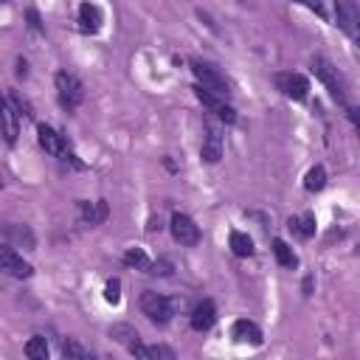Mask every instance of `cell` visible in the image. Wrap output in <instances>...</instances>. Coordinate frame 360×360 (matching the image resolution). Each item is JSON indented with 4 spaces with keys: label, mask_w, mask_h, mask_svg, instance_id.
<instances>
[{
    "label": "cell",
    "mask_w": 360,
    "mask_h": 360,
    "mask_svg": "<svg viewBox=\"0 0 360 360\" xmlns=\"http://www.w3.org/2000/svg\"><path fill=\"white\" fill-rule=\"evenodd\" d=\"M141 312L152 321V323H158V326H166L169 321H172V315H174V307H172V301L166 298V295H160V292H152V290H146V292H141Z\"/></svg>",
    "instance_id": "1"
},
{
    "label": "cell",
    "mask_w": 360,
    "mask_h": 360,
    "mask_svg": "<svg viewBox=\"0 0 360 360\" xmlns=\"http://www.w3.org/2000/svg\"><path fill=\"white\" fill-rule=\"evenodd\" d=\"M53 84H56V96H59L62 107L76 110V107L82 104V98H84V87H82V82H79L73 73L59 70V73L53 76Z\"/></svg>",
    "instance_id": "2"
},
{
    "label": "cell",
    "mask_w": 360,
    "mask_h": 360,
    "mask_svg": "<svg viewBox=\"0 0 360 360\" xmlns=\"http://www.w3.org/2000/svg\"><path fill=\"white\" fill-rule=\"evenodd\" d=\"M191 73L197 76L200 87H205V90H211V93H217V96H228V93H231L228 79H225L214 65L200 62V59H191Z\"/></svg>",
    "instance_id": "3"
},
{
    "label": "cell",
    "mask_w": 360,
    "mask_h": 360,
    "mask_svg": "<svg viewBox=\"0 0 360 360\" xmlns=\"http://www.w3.org/2000/svg\"><path fill=\"white\" fill-rule=\"evenodd\" d=\"M172 236H174V242H180V245H186V248H194L197 242H200V225L188 217V214H172Z\"/></svg>",
    "instance_id": "4"
},
{
    "label": "cell",
    "mask_w": 360,
    "mask_h": 360,
    "mask_svg": "<svg viewBox=\"0 0 360 360\" xmlns=\"http://www.w3.org/2000/svg\"><path fill=\"white\" fill-rule=\"evenodd\" d=\"M312 70H315V76L326 84V90H329V96L332 98H338L340 104H346V93H343V84H340V79H338V70L323 59V56H315L312 59Z\"/></svg>",
    "instance_id": "5"
},
{
    "label": "cell",
    "mask_w": 360,
    "mask_h": 360,
    "mask_svg": "<svg viewBox=\"0 0 360 360\" xmlns=\"http://www.w3.org/2000/svg\"><path fill=\"white\" fill-rule=\"evenodd\" d=\"M276 87H278L287 98H292V101H304V98L309 96V82H307V76L292 73V70L276 73Z\"/></svg>",
    "instance_id": "6"
},
{
    "label": "cell",
    "mask_w": 360,
    "mask_h": 360,
    "mask_svg": "<svg viewBox=\"0 0 360 360\" xmlns=\"http://www.w3.org/2000/svg\"><path fill=\"white\" fill-rule=\"evenodd\" d=\"M0 135L8 146H14L17 135H20V115H17L8 96H0Z\"/></svg>",
    "instance_id": "7"
},
{
    "label": "cell",
    "mask_w": 360,
    "mask_h": 360,
    "mask_svg": "<svg viewBox=\"0 0 360 360\" xmlns=\"http://www.w3.org/2000/svg\"><path fill=\"white\" fill-rule=\"evenodd\" d=\"M0 270L8 273V276H14V278H28L34 273V267L14 248H8V245H0Z\"/></svg>",
    "instance_id": "8"
},
{
    "label": "cell",
    "mask_w": 360,
    "mask_h": 360,
    "mask_svg": "<svg viewBox=\"0 0 360 360\" xmlns=\"http://www.w3.org/2000/svg\"><path fill=\"white\" fill-rule=\"evenodd\" d=\"M200 158L205 163H219L222 158V132L217 124H205V138H202V146H200Z\"/></svg>",
    "instance_id": "9"
},
{
    "label": "cell",
    "mask_w": 360,
    "mask_h": 360,
    "mask_svg": "<svg viewBox=\"0 0 360 360\" xmlns=\"http://www.w3.org/2000/svg\"><path fill=\"white\" fill-rule=\"evenodd\" d=\"M335 17H338V25L352 39H357V6H354V0H335Z\"/></svg>",
    "instance_id": "10"
},
{
    "label": "cell",
    "mask_w": 360,
    "mask_h": 360,
    "mask_svg": "<svg viewBox=\"0 0 360 360\" xmlns=\"http://www.w3.org/2000/svg\"><path fill=\"white\" fill-rule=\"evenodd\" d=\"M231 338L236 340V343H248V346H262V329L253 323V321H248V318H239V321H233V326H231Z\"/></svg>",
    "instance_id": "11"
},
{
    "label": "cell",
    "mask_w": 360,
    "mask_h": 360,
    "mask_svg": "<svg viewBox=\"0 0 360 360\" xmlns=\"http://www.w3.org/2000/svg\"><path fill=\"white\" fill-rule=\"evenodd\" d=\"M217 321V307L214 301H200L194 309H191V329L194 332H208Z\"/></svg>",
    "instance_id": "12"
},
{
    "label": "cell",
    "mask_w": 360,
    "mask_h": 360,
    "mask_svg": "<svg viewBox=\"0 0 360 360\" xmlns=\"http://www.w3.org/2000/svg\"><path fill=\"white\" fill-rule=\"evenodd\" d=\"M101 22H104L101 8H98L96 3H90V0H84V3L79 6V25H82V31L96 34V31L101 28Z\"/></svg>",
    "instance_id": "13"
},
{
    "label": "cell",
    "mask_w": 360,
    "mask_h": 360,
    "mask_svg": "<svg viewBox=\"0 0 360 360\" xmlns=\"http://www.w3.org/2000/svg\"><path fill=\"white\" fill-rule=\"evenodd\" d=\"M79 214H82V219H84L87 225H101V222L110 217V208H107L104 200H96V202L79 200Z\"/></svg>",
    "instance_id": "14"
},
{
    "label": "cell",
    "mask_w": 360,
    "mask_h": 360,
    "mask_svg": "<svg viewBox=\"0 0 360 360\" xmlns=\"http://www.w3.org/2000/svg\"><path fill=\"white\" fill-rule=\"evenodd\" d=\"M37 138H39V146H42L48 155H62V152H65V141H62V135H59L53 127L39 124V127H37Z\"/></svg>",
    "instance_id": "15"
},
{
    "label": "cell",
    "mask_w": 360,
    "mask_h": 360,
    "mask_svg": "<svg viewBox=\"0 0 360 360\" xmlns=\"http://www.w3.org/2000/svg\"><path fill=\"white\" fill-rule=\"evenodd\" d=\"M3 233H6V239H8V242L22 245L25 250H34V245H37V239H34V233H31V228H28V225L11 222V225H6V228H3Z\"/></svg>",
    "instance_id": "16"
},
{
    "label": "cell",
    "mask_w": 360,
    "mask_h": 360,
    "mask_svg": "<svg viewBox=\"0 0 360 360\" xmlns=\"http://www.w3.org/2000/svg\"><path fill=\"white\" fill-rule=\"evenodd\" d=\"M110 338L115 340V343H121V346H135L138 340H141V335H138V329L135 326H129V323H112L110 326Z\"/></svg>",
    "instance_id": "17"
},
{
    "label": "cell",
    "mask_w": 360,
    "mask_h": 360,
    "mask_svg": "<svg viewBox=\"0 0 360 360\" xmlns=\"http://www.w3.org/2000/svg\"><path fill=\"white\" fill-rule=\"evenodd\" d=\"M273 256H276V259H278V264H281V267H287V270L298 267V256L292 253V248H290L284 239H273Z\"/></svg>",
    "instance_id": "18"
},
{
    "label": "cell",
    "mask_w": 360,
    "mask_h": 360,
    "mask_svg": "<svg viewBox=\"0 0 360 360\" xmlns=\"http://www.w3.org/2000/svg\"><path fill=\"white\" fill-rule=\"evenodd\" d=\"M231 250L236 253V256H242V259H248V256H253V239L248 236V233H242V231H231Z\"/></svg>",
    "instance_id": "19"
},
{
    "label": "cell",
    "mask_w": 360,
    "mask_h": 360,
    "mask_svg": "<svg viewBox=\"0 0 360 360\" xmlns=\"http://www.w3.org/2000/svg\"><path fill=\"white\" fill-rule=\"evenodd\" d=\"M290 231H295L301 239H309L312 233H315V217L312 214H304L301 219H295V217H290Z\"/></svg>",
    "instance_id": "20"
},
{
    "label": "cell",
    "mask_w": 360,
    "mask_h": 360,
    "mask_svg": "<svg viewBox=\"0 0 360 360\" xmlns=\"http://www.w3.org/2000/svg\"><path fill=\"white\" fill-rule=\"evenodd\" d=\"M25 354H28L31 360H48V340H45L42 335L28 338V343H25Z\"/></svg>",
    "instance_id": "21"
},
{
    "label": "cell",
    "mask_w": 360,
    "mask_h": 360,
    "mask_svg": "<svg viewBox=\"0 0 360 360\" xmlns=\"http://www.w3.org/2000/svg\"><path fill=\"white\" fill-rule=\"evenodd\" d=\"M124 264L146 273V270H149V256L143 253V248H129V250L124 253Z\"/></svg>",
    "instance_id": "22"
},
{
    "label": "cell",
    "mask_w": 360,
    "mask_h": 360,
    "mask_svg": "<svg viewBox=\"0 0 360 360\" xmlns=\"http://www.w3.org/2000/svg\"><path fill=\"white\" fill-rule=\"evenodd\" d=\"M304 186H307V191H321V188L326 186V172H323V166H312V169L307 172V177H304Z\"/></svg>",
    "instance_id": "23"
},
{
    "label": "cell",
    "mask_w": 360,
    "mask_h": 360,
    "mask_svg": "<svg viewBox=\"0 0 360 360\" xmlns=\"http://www.w3.org/2000/svg\"><path fill=\"white\" fill-rule=\"evenodd\" d=\"M194 96H197V98H200V101H202L208 110H214V112H219V107L225 104V101H222V96H217V93L205 90V87H200V84L194 87Z\"/></svg>",
    "instance_id": "24"
},
{
    "label": "cell",
    "mask_w": 360,
    "mask_h": 360,
    "mask_svg": "<svg viewBox=\"0 0 360 360\" xmlns=\"http://www.w3.org/2000/svg\"><path fill=\"white\" fill-rule=\"evenodd\" d=\"M62 354H65V357H79V360H87V357H90V349H84L82 343H76L73 338H68V340L62 343Z\"/></svg>",
    "instance_id": "25"
},
{
    "label": "cell",
    "mask_w": 360,
    "mask_h": 360,
    "mask_svg": "<svg viewBox=\"0 0 360 360\" xmlns=\"http://www.w3.org/2000/svg\"><path fill=\"white\" fill-rule=\"evenodd\" d=\"M104 301H107V304H118V301H121V281H118V278H110V281L104 284Z\"/></svg>",
    "instance_id": "26"
},
{
    "label": "cell",
    "mask_w": 360,
    "mask_h": 360,
    "mask_svg": "<svg viewBox=\"0 0 360 360\" xmlns=\"http://www.w3.org/2000/svg\"><path fill=\"white\" fill-rule=\"evenodd\" d=\"M172 270H174V264L169 262V259H158V262H149V276H172Z\"/></svg>",
    "instance_id": "27"
},
{
    "label": "cell",
    "mask_w": 360,
    "mask_h": 360,
    "mask_svg": "<svg viewBox=\"0 0 360 360\" xmlns=\"http://www.w3.org/2000/svg\"><path fill=\"white\" fill-rule=\"evenodd\" d=\"M152 357H166V360H174V349H169V346H146L143 360H152Z\"/></svg>",
    "instance_id": "28"
},
{
    "label": "cell",
    "mask_w": 360,
    "mask_h": 360,
    "mask_svg": "<svg viewBox=\"0 0 360 360\" xmlns=\"http://www.w3.org/2000/svg\"><path fill=\"white\" fill-rule=\"evenodd\" d=\"M8 98H11V104H14V110H25V115H31V104L17 93V90H11L8 93Z\"/></svg>",
    "instance_id": "29"
},
{
    "label": "cell",
    "mask_w": 360,
    "mask_h": 360,
    "mask_svg": "<svg viewBox=\"0 0 360 360\" xmlns=\"http://www.w3.org/2000/svg\"><path fill=\"white\" fill-rule=\"evenodd\" d=\"M25 17H28V25H31L34 31H42V22H39V14H37L34 8H28V11H25Z\"/></svg>",
    "instance_id": "30"
},
{
    "label": "cell",
    "mask_w": 360,
    "mask_h": 360,
    "mask_svg": "<svg viewBox=\"0 0 360 360\" xmlns=\"http://www.w3.org/2000/svg\"><path fill=\"white\" fill-rule=\"evenodd\" d=\"M17 76H25V62L22 59H17Z\"/></svg>",
    "instance_id": "31"
}]
</instances>
